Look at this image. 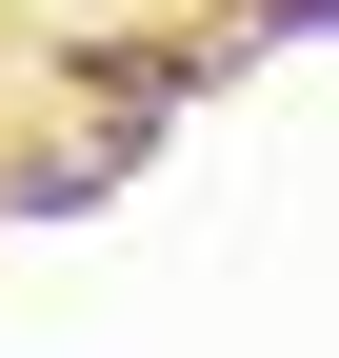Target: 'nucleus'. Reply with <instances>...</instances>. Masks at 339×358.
Masks as SVG:
<instances>
[{
	"label": "nucleus",
	"instance_id": "1",
	"mask_svg": "<svg viewBox=\"0 0 339 358\" xmlns=\"http://www.w3.org/2000/svg\"><path fill=\"white\" fill-rule=\"evenodd\" d=\"M319 20H339V0H260V40H319Z\"/></svg>",
	"mask_w": 339,
	"mask_h": 358
}]
</instances>
